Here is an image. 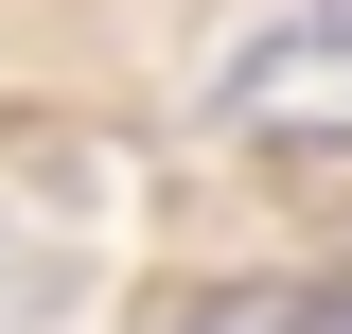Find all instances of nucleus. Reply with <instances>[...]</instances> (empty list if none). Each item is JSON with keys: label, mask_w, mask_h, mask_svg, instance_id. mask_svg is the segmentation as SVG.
Masks as SVG:
<instances>
[{"label": "nucleus", "mask_w": 352, "mask_h": 334, "mask_svg": "<svg viewBox=\"0 0 352 334\" xmlns=\"http://www.w3.org/2000/svg\"><path fill=\"white\" fill-rule=\"evenodd\" d=\"M229 141H352V0H317V18H282V36L229 71V106H212Z\"/></svg>", "instance_id": "f257e3e1"}, {"label": "nucleus", "mask_w": 352, "mask_h": 334, "mask_svg": "<svg viewBox=\"0 0 352 334\" xmlns=\"http://www.w3.org/2000/svg\"><path fill=\"white\" fill-rule=\"evenodd\" d=\"M141 334H352V264H335V282H212V299H159Z\"/></svg>", "instance_id": "f03ea898"}]
</instances>
